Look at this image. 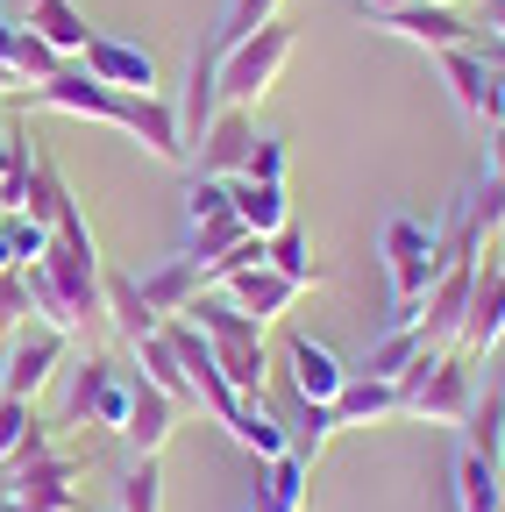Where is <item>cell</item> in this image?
<instances>
[{
    "instance_id": "obj_45",
    "label": "cell",
    "mask_w": 505,
    "mask_h": 512,
    "mask_svg": "<svg viewBox=\"0 0 505 512\" xmlns=\"http://www.w3.org/2000/svg\"><path fill=\"white\" fill-rule=\"evenodd\" d=\"M356 8H363V15H370V22H385V15H392V8H406V0H356Z\"/></svg>"
},
{
    "instance_id": "obj_40",
    "label": "cell",
    "mask_w": 505,
    "mask_h": 512,
    "mask_svg": "<svg viewBox=\"0 0 505 512\" xmlns=\"http://www.w3.org/2000/svg\"><path fill=\"white\" fill-rule=\"evenodd\" d=\"M0 228H8L15 264H36V256L50 249V228H43V221H29V214H0Z\"/></svg>"
},
{
    "instance_id": "obj_9",
    "label": "cell",
    "mask_w": 505,
    "mask_h": 512,
    "mask_svg": "<svg viewBox=\"0 0 505 512\" xmlns=\"http://www.w3.org/2000/svg\"><path fill=\"white\" fill-rule=\"evenodd\" d=\"M456 356H484L498 363L505 356V271L477 264V285H470V313H463V335H456Z\"/></svg>"
},
{
    "instance_id": "obj_14",
    "label": "cell",
    "mask_w": 505,
    "mask_h": 512,
    "mask_svg": "<svg viewBox=\"0 0 505 512\" xmlns=\"http://www.w3.org/2000/svg\"><path fill=\"white\" fill-rule=\"evenodd\" d=\"M249 150H257V121H249V107H221L193 157H200V178H242Z\"/></svg>"
},
{
    "instance_id": "obj_47",
    "label": "cell",
    "mask_w": 505,
    "mask_h": 512,
    "mask_svg": "<svg viewBox=\"0 0 505 512\" xmlns=\"http://www.w3.org/2000/svg\"><path fill=\"white\" fill-rule=\"evenodd\" d=\"M0 512H57V505H29V498H0Z\"/></svg>"
},
{
    "instance_id": "obj_25",
    "label": "cell",
    "mask_w": 505,
    "mask_h": 512,
    "mask_svg": "<svg viewBox=\"0 0 505 512\" xmlns=\"http://www.w3.org/2000/svg\"><path fill=\"white\" fill-rule=\"evenodd\" d=\"M306 498H313V463H299V456H278V463H264V477H257V498H249V512H306Z\"/></svg>"
},
{
    "instance_id": "obj_20",
    "label": "cell",
    "mask_w": 505,
    "mask_h": 512,
    "mask_svg": "<svg viewBox=\"0 0 505 512\" xmlns=\"http://www.w3.org/2000/svg\"><path fill=\"white\" fill-rule=\"evenodd\" d=\"M129 356H136V377H143V384H157V392H164V399H171L178 413H200V392H193V377H185L178 349L164 342V328H157L150 342H136Z\"/></svg>"
},
{
    "instance_id": "obj_29",
    "label": "cell",
    "mask_w": 505,
    "mask_h": 512,
    "mask_svg": "<svg viewBox=\"0 0 505 512\" xmlns=\"http://www.w3.org/2000/svg\"><path fill=\"white\" fill-rule=\"evenodd\" d=\"M463 448L505 470V392H498L491 377L477 384V406H470V420H463Z\"/></svg>"
},
{
    "instance_id": "obj_39",
    "label": "cell",
    "mask_w": 505,
    "mask_h": 512,
    "mask_svg": "<svg viewBox=\"0 0 505 512\" xmlns=\"http://www.w3.org/2000/svg\"><path fill=\"white\" fill-rule=\"evenodd\" d=\"M129 399H136V370H107L100 399H93V427H114V434H121V420H129Z\"/></svg>"
},
{
    "instance_id": "obj_27",
    "label": "cell",
    "mask_w": 505,
    "mask_h": 512,
    "mask_svg": "<svg viewBox=\"0 0 505 512\" xmlns=\"http://www.w3.org/2000/svg\"><path fill=\"white\" fill-rule=\"evenodd\" d=\"M335 420H342V427H377V420H399V384L349 370L342 399H335Z\"/></svg>"
},
{
    "instance_id": "obj_21",
    "label": "cell",
    "mask_w": 505,
    "mask_h": 512,
    "mask_svg": "<svg viewBox=\"0 0 505 512\" xmlns=\"http://www.w3.org/2000/svg\"><path fill=\"white\" fill-rule=\"evenodd\" d=\"M228 207H235V221L249 228V235H278V228H292V200H285V185H264V178H228Z\"/></svg>"
},
{
    "instance_id": "obj_44",
    "label": "cell",
    "mask_w": 505,
    "mask_h": 512,
    "mask_svg": "<svg viewBox=\"0 0 505 512\" xmlns=\"http://www.w3.org/2000/svg\"><path fill=\"white\" fill-rule=\"evenodd\" d=\"M477 29H491V36H505V0H477Z\"/></svg>"
},
{
    "instance_id": "obj_46",
    "label": "cell",
    "mask_w": 505,
    "mask_h": 512,
    "mask_svg": "<svg viewBox=\"0 0 505 512\" xmlns=\"http://www.w3.org/2000/svg\"><path fill=\"white\" fill-rule=\"evenodd\" d=\"M8 164H15V128H0V178H8Z\"/></svg>"
},
{
    "instance_id": "obj_13",
    "label": "cell",
    "mask_w": 505,
    "mask_h": 512,
    "mask_svg": "<svg viewBox=\"0 0 505 512\" xmlns=\"http://www.w3.org/2000/svg\"><path fill=\"white\" fill-rule=\"evenodd\" d=\"M285 370H292V392L306 406H335L342 384H349V363L328 342H313V335H285Z\"/></svg>"
},
{
    "instance_id": "obj_49",
    "label": "cell",
    "mask_w": 505,
    "mask_h": 512,
    "mask_svg": "<svg viewBox=\"0 0 505 512\" xmlns=\"http://www.w3.org/2000/svg\"><path fill=\"white\" fill-rule=\"evenodd\" d=\"M484 370H491V384H498V392H505V356H498V363H484Z\"/></svg>"
},
{
    "instance_id": "obj_38",
    "label": "cell",
    "mask_w": 505,
    "mask_h": 512,
    "mask_svg": "<svg viewBox=\"0 0 505 512\" xmlns=\"http://www.w3.org/2000/svg\"><path fill=\"white\" fill-rule=\"evenodd\" d=\"M121 512H164V477H157V463H129L121 470Z\"/></svg>"
},
{
    "instance_id": "obj_51",
    "label": "cell",
    "mask_w": 505,
    "mask_h": 512,
    "mask_svg": "<svg viewBox=\"0 0 505 512\" xmlns=\"http://www.w3.org/2000/svg\"><path fill=\"white\" fill-rule=\"evenodd\" d=\"M441 8H470V0H441Z\"/></svg>"
},
{
    "instance_id": "obj_4",
    "label": "cell",
    "mask_w": 505,
    "mask_h": 512,
    "mask_svg": "<svg viewBox=\"0 0 505 512\" xmlns=\"http://www.w3.org/2000/svg\"><path fill=\"white\" fill-rule=\"evenodd\" d=\"M292 29L285 22H271V29H257L249 43H235V50H214V72H221V107H249L257 114V100L285 79V64H292Z\"/></svg>"
},
{
    "instance_id": "obj_30",
    "label": "cell",
    "mask_w": 505,
    "mask_h": 512,
    "mask_svg": "<svg viewBox=\"0 0 505 512\" xmlns=\"http://www.w3.org/2000/svg\"><path fill=\"white\" fill-rule=\"evenodd\" d=\"M456 512H505V470L498 463H484V456H456Z\"/></svg>"
},
{
    "instance_id": "obj_42",
    "label": "cell",
    "mask_w": 505,
    "mask_h": 512,
    "mask_svg": "<svg viewBox=\"0 0 505 512\" xmlns=\"http://www.w3.org/2000/svg\"><path fill=\"white\" fill-rule=\"evenodd\" d=\"M15 36H22V22L0 15V93H29L22 86V64H15Z\"/></svg>"
},
{
    "instance_id": "obj_37",
    "label": "cell",
    "mask_w": 505,
    "mask_h": 512,
    "mask_svg": "<svg viewBox=\"0 0 505 512\" xmlns=\"http://www.w3.org/2000/svg\"><path fill=\"white\" fill-rule=\"evenodd\" d=\"M221 214H235L228 207V178H185V228H200V221H221Z\"/></svg>"
},
{
    "instance_id": "obj_41",
    "label": "cell",
    "mask_w": 505,
    "mask_h": 512,
    "mask_svg": "<svg viewBox=\"0 0 505 512\" xmlns=\"http://www.w3.org/2000/svg\"><path fill=\"white\" fill-rule=\"evenodd\" d=\"M242 178L285 185V143H278V136H257V150H249V171H242Z\"/></svg>"
},
{
    "instance_id": "obj_35",
    "label": "cell",
    "mask_w": 505,
    "mask_h": 512,
    "mask_svg": "<svg viewBox=\"0 0 505 512\" xmlns=\"http://www.w3.org/2000/svg\"><path fill=\"white\" fill-rule=\"evenodd\" d=\"M36 427H43V420H36V406H29V399H8V392H0V470H15L22 441H29Z\"/></svg>"
},
{
    "instance_id": "obj_8",
    "label": "cell",
    "mask_w": 505,
    "mask_h": 512,
    "mask_svg": "<svg viewBox=\"0 0 505 512\" xmlns=\"http://www.w3.org/2000/svg\"><path fill=\"white\" fill-rule=\"evenodd\" d=\"M0 498H29V505H57V512H86V498H79V456L50 448V456L8 470V477H0Z\"/></svg>"
},
{
    "instance_id": "obj_18",
    "label": "cell",
    "mask_w": 505,
    "mask_h": 512,
    "mask_svg": "<svg viewBox=\"0 0 505 512\" xmlns=\"http://www.w3.org/2000/svg\"><path fill=\"white\" fill-rule=\"evenodd\" d=\"M121 136H136L157 164H193V157H185V136H178L171 93H136V100H129V128H121Z\"/></svg>"
},
{
    "instance_id": "obj_2",
    "label": "cell",
    "mask_w": 505,
    "mask_h": 512,
    "mask_svg": "<svg viewBox=\"0 0 505 512\" xmlns=\"http://www.w3.org/2000/svg\"><path fill=\"white\" fill-rule=\"evenodd\" d=\"M477 406V370L456 349H420V363L399 377V420H427V427H463Z\"/></svg>"
},
{
    "instance_id": "obj_23",
    "label": "cell",
    "mask_w": 505,
    "mask_h": 512,
    "mask_svg": "<svg viewBox=\"0 0 505 512\" xmlns=\"http://www.w3.org/2000/svg\"><path fill=\"white\" fill-rule=\"evenodd\" d=\"M278 420H285V448L299 463H321V448L342 434V420H335V406H306L299 392H285V406H278Z\"/></svg>"
},
{
    "instance_id": "obj_34",
    "label": "cell",
    "mask_w": 505,
    "mask_h": 512,
    "mask_svg": "<svg viewBox=\"0 0 505 512\" xmlns=\"http://www.w3.org/2000/svg\"><path fill=\"white\" fill-rule=\"evenodd\" d=\"M278 15H285V0H228V8H221V29H214V50L249 43L257 29H271Z\"/></svg>"
},
{
    "instance_id": "obj_10",
    "label": "cell",
    "mask_w": 505,
    "mask_h": 512,
    "mask_svg": "<svg viewBox=\"0 0 505 512\" xmlns=\"http://www.w3.org/2000/svg\"><path fill=\"white\" fill-rule=\"evenodd\" d=\"M470 285H477V264H449L427 292H420V342L427 349H456V335H463V313H470Z\"/></svg>"
},
{
    "instance_id": "obj_26",
    "label": "cell",
    "mask_w": 505,
    "mask_h": 512,
    "mask_svg": "<svg viewBox=\"0 0 505 512\" xmlns=\"http://www.w3.org/2000/svg\"><path fill=\"white\" fill-rule=\"evenodd\" d=\"M15 214H29V221H43L50 235H57V228H65V221L79 214V200H72V185H65V178H57V164H50L43 150H36V171H29V192H22V207H15Z\"/></svg>"
},
{
    "instance_id": "obj_43",
    "label": "cell",
    "mask_w": 505,
    "mask_h": 512,
    "mask_svg": "<svg viewBox=\"0 0 505 512\" xmlns=\"http://www.w3.org/2000/svg\"><path fill=\"white\" fill-rule=\"evenodd\" d=\"M484 157H491V171H484V178L505 192V121H491V143H484Z\"/></svg>"
},
{
    "instance_id": "obj_11",
    "label": "cell",
    "mask_w": 505,
    "mask_h": 512,
    "mask_svg": "<svg viewBox=\"0 0 505 512\" xmlns=\"http://www.w3.org/2000/svg\"><path fill=\"white\" fill-rule=\"evenodd\" d=\"M79 64L100 79V86H114V93H164V72H157V57L143 50V43H121V36H93L86 50H79Z\"/></svg>"
},
{
    "instance_id": "obj_3",
    "label": "cell",
    "mask_w": 505,
    "mask_h": 512,
    "mask_svg": "<svg viewBox=\"0 0 505 512\" xmlns=\"http://www.w3.org/2000/svg\"><path fill=\"white\" fill-rule=\"evenodd\" d=\"M185 320H193V328L214 342V356H221V377L235 384V392L249 399V392H264V377H271V356H264V328L249 313H235L214 285L185 306Z\"/></svg>"
},
{
    "instance_id": "obj_7",
    "label": "cell",
    "mask_w": 505,
    "mask_h": 512,
    "mask_svg": "<svg viewBox=\"0 0 505 512\" xmlns=\"http://www.w3.org/2000/svg\"><path fill=\"white\" fill-rule=\"evenodd\" d=\"M434 64H441V86H449V100L463 107V121H477V128L505 121L498 79H491V64H484L470 43H456V50H434Z\"/></svg>"
},
{
    "instance_id": "obj_50",
    "label": "cell",
    "mask_w": 505,
    "mask_h": 512,
    "mask_svg": "<svg viewBox=\"0 0 505 512\" xmlns=\"http://www.w3.org/2000/svg\"><path fill=\"white\" fill-rule=\"evenodd\" d=\"M491 79H498V100H505V72H491Z\"/></svg>"
},
{
    "instance_id": "obj_32",
    "label": "cell",
    "mask_w": 505,
    "mask_h": 512,
    "mask_svg": "<svg viewBox=\"0 0 505 512\" xmlns=\"http://www.w3.org/2000/svg\"><path fill=\"white\" fill-rule=\"evenodd\" d=\"M264 264H271V271H285L299 292L328 278V264H313V249H306V235H299V228H278V235L264 242Z\"/></svg>"
},
{
    "instance_id": "obj_12",
    "label": "cell",
    "mask_w": 505,
    "mask_h": 512,
    "mask_svg": "<svg viewBox=\"0 0 505 512\" xmlns=\"http://www.w3.org/2000/svg\"><path fill=\"white\" fill-rule=\"evenodd\" d=\"M377 29H385V36H406V43H420V50H456V43L477 36V22H470L463 8H441V0H406V8H392Z\"/></svg>"
},
{
    "instance_id": "obj_48",
    "label": "cell",
    "mask_w": 505,
    "mask_h": 512,
    "mask_svg": "<svg viewBox=\"0 0 505 512\" xmlns=\"http://www.w3.org/2000/svg\"><path fill=\"white\" fill-rule=\"evenodd\" d=\"M0 271H22V264H15V249H8V228H0Z\"/></svg>"
},
{
    "instance_id": "obj_52",
    "label": "cell",
    "mask_w": 505,
    "mask_h": 512,
    "mask_svg": "<svg viewBox=\"0 0 505 512\" xmlns=\"http://www.w3.org/2000/svg\"><path fill=\"white\" fill-rule=\"evenodd\" d=\"M22 8H36V0H15V15H22Z\"/></svg>"
},
{
    "instance_id": "obj_15",
    "label": "cell",
    "mask_w": 505,
    "mask_h": 512,
    "mask_svg": "<svg viewBox=\"0 0 505 512\" xmlns=\"http://www.w3.org/2000/svg\"><path fill=\"white\" fill-rule=\"evenodd\" d=\"M221 299H228L235 313H249V320H257V328H271V320H285V313H292L299 285H292L285 271H271V264H249V271L221 278Z\"/></svg>"
},
{
    "instance_id": "obj_36",
    "label": "cell",
    "mask_w": 505,
    "mask_h": 512,
    "mask_svg": "<svg viewBox=\"0 0 505 512\" xmlns=\"http://www.w3.org/2000/svg\"><path fill=\"white\" fill-rule=\"evenodd\" d=\"M15 64H22V86L36 93V86H50L57 72H65L72 57H57V50H50L43 36H29V29H22V36H15Z\"/></svg>"
},
{
    "instance_id": "obj_17",
    "label": "cell",
    "mask_w": 505,
    "mask_h": 512,
    "mask_svg": "<svg viewBox=\"0 0 505 512\" xmlns=\"http://www.w3.org/2000/svg\"><path fill=\"white\" fill-rule=\"evenodd\" d=\"M178 420H185V413L157 392V384L136 377V399H129V420H121V441H129L143 463H157L164 448H171V434H178Z\"/></svg>"
},
{
    "instance_id": "obj_31",
    "label": "cell",
    "mask_w": 505,
    "mask_h": 512,
    "mask_svg": "<svg viewBox=\"0 0 505 512\" xmlns=\"http://www.w3.org/2000/svg\"><path fill=\"white\" fill-rule=\"evenodd\" d=\"M420 328H385V335H377L370 342V356H363V377H385V384H399L413 363H420Z\"/></svg>"
},
{
    "instance_id": "obj_24",
    "label": "cell",
    "mask_w": 505,
    "mask_h": 512,
    "mask_svg": "<svg viewBox=\"0 0 505 512\" xmlns=\"http://www.w3.org/2000/svg\"><path fill=\"white\" fill-rule=\"evenodd\" d=\"M164 328V320L150 313V299H143V285L129 278V271H107V335H121V342H150Z\"/></svg>"
},
{
    "instance_id": "obj_5",
    "label": "cell",
    "mask_w": 505,
    "mask_h": 512,
    "mask_svg": "<svg viewBox=\"0 0 505 512\" xmlns=\"http://www.w3.org/2000/svg\"><path fill=\"white\" fill-rule=\"evenodd\" d=\"M65 349H72V335L43 328V320H22V328H8V342H0V392L36 406L50 384L65 377Z\"/></svg>"
},
{
    "instance_id": "obj_28",
    "label": "cell",
    "mask_w": 505,
    "mask_h": 512,
    "mask_svg": "<svg viewBox=\"0 0 505 512\" xmlns=\"http://www.w3.org/2000/svg\"><path fill=\"white\" fill-rule=\"evenodd\" d=\"M22 29L43 36L57 57H79V50L93 43V29H86V15L72 8V0H36V8H22Z\"/></svg>"
},
{
    "instance_id": "obj_22",
    "label": "cell",
    "mask_w": 505,
    "mask_h": 512,
    "mask_svg": "<svg viewBox=\"0 0 505 512\" xmlns=\"http://www.w3.org/2000/svg\"><path fill=\"white\" fill-rule=\"evenodd\" d=\"M228 434H235V441H242L257 463H278V456H292V448H285V420H278V406H271L264 392L235 399V413H228Z\"/></svg>"
},
{
    "instance_id": "obj_33",
    "label": "cell",
    "mask_w": 505,
    "mask_h": 512,
    "mask_svg": "<svg viewBox=\"0 0 505 512\" xmlns=\"http://www.w3.org/2000/svg\"><path fill=\"white\" fill-rule=\"evenodd\" d=\"M107 356H86L79 370H65L72 384H65V406H57V420L50 427H79V420H93V399H100V384H107Z\"/></svg>"
},
{
    "instance_id": "obj_1",
    "label": "cell",
    "mask_w": 505,
    "mask_h": 512,
    "mask_svg": "<svg viewBox=\"0 0 505 512\" xmlns=\"http://www.w3.org/2000/svg\"><path fill=\"white\" fill-rule=\"evenodd\" d=\"M36 264H43L57 306H65V335H79V342L93 335V342H100V335H107V264H100V249H93L86 214H72L65 228H57Z\"/></svg>"
},
{
    "instance_id": "obj_19",
    "label": "cell",
    "mask_w": 505,
    "mask_h": 512,
    "mask_svg": "<svg viewBox=\"0 0 505 512\" xmlns=\"http://www.w3.org/2000/svg\"><path fill=\"white\" fill-rule=\"evenodd\" d=\"M136 285H143V299H150V313H157V320H178L185 306L207 292V278H200L193 256H164V264H157V271H143Z\"/></svg>"
},
{
    "instance_id": "obj_6",
    "label": "cell",
    "mask_w": 505,
    "mask_h": 512,
    "mask_svg": "<svg viewBox=\"0 0 505 512\" xmlns=\"http://www.w3.org/2000/svg\"><path fill=\"white\" fill-rule=\"evenodd\" d=\"M385 278H392V306H420V292L449 271L441 264V242H434V228L427 221H413V214H392L385 221Z\"/></svg>"
},
{
    "instance_id": "obj_16",
    "label": "cell",
    "mask_w": 505,
    "mask_h": 512,
    "mask_svg": "<svg viewBox=\"0 0 505 512\" xmlns=\"http://www.w3.org/2000/svg\"><path fill=\"white\" fill-rule=\"evenodd\" d=\"M178 107V136H185V157L200 150V136L214 128V114H221V72H214V43H200L193 50V64H185V100H171Z\"/></svg>"
}]
</instances>
